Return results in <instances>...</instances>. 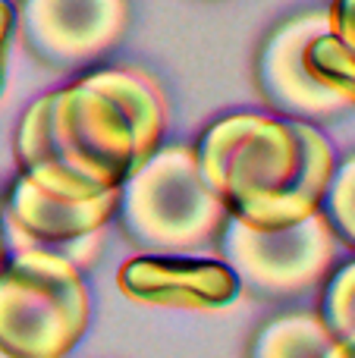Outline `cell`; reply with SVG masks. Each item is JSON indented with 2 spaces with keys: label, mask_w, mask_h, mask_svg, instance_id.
Masks as SVG:
<instances>
[{
  "label": "cell",
  "mask_w": 355,
  "mask_h": 358,
  "mask_svg": "<svg viewBox=\"0 0 355 358\" xmlns=\"http://www.w3.org/2000/svg\"><path fill=\"white\" fill-rule=\"evenodd\" d=\"M167 132V98L154 76L104 66L25 107L16 129L19 176L57 198L123 189Z\"/></svg>",
  "instance_id": "1"
},
{
  "label": "cell",
  "mask_w": 355,
  "mask_h": 358,
  "mask_svg": "<svg viewBox=\"0 0 355 358\" xmlns=\"http://www.w3.org/2000/svg\"><path fill=\"white\" fill-rule=\"evenodd\" d=\"M195 151L226 214L258 229H283L318 214L337 167L321 129L268 113L217 120Z\"/></svg>",
  "instance_id": "2"
},
{
  "label": "cell",
  "mask_w": 355,
  "mask_h": 358,
  "mask_svg": "<svg viewBox=\"0 0 355 358\" xmlns=\"http://www.w3.org/2000/svg\"><path fill=\"white\" fill-rule=\"evenodd\" d=\"M92 321L82 267L50 248L10 252L0 271V352L6 358H66Z\"/></svg>",
  "instance_id": "3"
},
{
  "label": "cell",
  "mask_w": 355,
  "mask_h": 358,
  "mask_svg": "<svg viewBox=\"0 0 355 358\" xmlns=\"http://www.w3.org/2000/svg\"><path fill=\"white\" fill-rule=\"evenodd\" d=\"M117 214L126 236L154 255L198 252L224 233L230 217L189 145H161L136 167L119 189Z\"/></svg>",
  "instance_id": "4"
},
{
  "label": "cell",
  "mask_w": 355,
  "mask_h": 358,
  "mask_svg": "<svg viewBox=\"0 0 355 358\" xmlns=\"http://www.w3.org/2000/svg\"><path fill=\"white\" fill-rule=\"evenodd\" d=\"M220 248L242 286L268 296H293L324 280L337 255V233L324 210L283 229H258L226 217Z\"/></svg>",
  "instance_id": "5"
},
{
  "label": "cell",
  "mask_w": 355,
  "mask_h": 358,
  "mask_svg": "<svg viewBox=\"0 0 355 358\" xmlns=\"http://www.w3.org/2000/svg\"><path fill=\"white\" fill-rule=\"evenodd\" d=\"M19 35L50 66L98 60L126 35L129 0H19Z\"/></svg>",
  "instance_id": "6"
},
{
  "label": "cell",
  "mask_w": 355,
  "mask_h": 358,
  "mask_svg": "<svg viewBox=\"0 0 355 358\" xmlns=\"http://www.w3.org/2000/svg\"><path fill=\"white\" fill-rule=\"evenodd\" d=\"M331 29L327 10H312L280 22L258 54V85L270 107L293 120H321L346 110V101L324 88L305 66V48Z\"/></svg>",
  "instance_id": "7"
},
{
  "label": "cell",
  "mask_w": 355,
  "mask_h": 358,
  "mask_svg": "<svg viewBox=\"0 0 355 358\" xmlns=\"http://www.w3.org/2000/svg\"><path fill=\"white\" fill-rule=\"evenodd\" d=\"M117 286L129 302L151 308H224L236 299L239 277L226 261L186 255H138L117 273Z\"/></svg>",
  "instance_id": "8"
},
{
  "label": "cell",
  "mask_w": 355,
  "mask_h": 358,
  "mask_svg": "<svg viewBox=\"0 0 355 358\" xmlns=\"http://www.w3.org/2000/svg\"><path fill=\"white\" fill-rule=\"evenodd\" d=\"M119 210V189L94 198H57L41 192L35 182L19 176L0 204L3 229L19 236L16 248L41 245L63 255L73 242L104 233L110 217Z\"/></svg>",
  "instance_id": "9"
},
{
  "label": "cell",
  "mask_w": 355,
  "mask_h": 358,
  "mask_svg": "<svg viewBox=\"0 0 355 358\" xmlns=\"http://www.w3.org/2000/svg\"><path fill=\"white\" fill-rule=\"evenodd\" d=\"M337 336L314 311H289L255 334L252 358H324Z\"/></svg>",
  "instance_id": "10"
},
{
  "label": "cell",
  "mask_w": 355,
  "mask_h": 358,
  "mask_svg": "<svg viewBox=\"0 0 355 358\" xmlns=\"http://www.w3.org/2000/svg\"><path fill=\"white\" fill-rule=\"evenodd\" d=\"M321 210H324L327 223L333 227L337 239H343L349 248H355V155L343 157L333 167Z\"/></svg>",
  "instance_id": "11"
},
{
  "label": "cell",
  "mask_w": 355,
  "mask_h": 358,
  "mask_svg": "<svg viewBox=\"0 0 355 358\" xmlns=\"http://www.w3.org/2000/svg\"><path fill=\"white\" fill-rule=\"evenodd\" d=\"M321 317L331 327L333 336H352L355 334V261L343 264L331 277L324 289V305Z\"/></svg>",
  "instance_id": "12"
},
{
  "label": "cell",
  "mask_w": 355,
  "mask_h": 358,
  "mask_svg": "<svg viewBox=\"0 0 355 358\" xmlns=\"http://www.w3.org/2000/svg\"><path fill=\"white\" fill-rule=\"evenodd\" d=\"M327 22H331L327 31L355 57V0H331Z\"/></svg>",
  "instance_id": "13"
},
{
  "label": "cell",
  "mask_w": 355,
  "mask_h": 358,
  "mask_svg": "<svg viewBox=\"0 0 355 358\" xmlns=\"http://www.w3.org/2000/svg\"><path fill=\"white\" fill-rule=\"evenodd\" d=\"M16 29V10L10 0H0V88H3V73H6V48H10V35Z\"/></svg>",
  "instance_id": "14"
},
{
  "label": "cell",
  "mask_w": 355,
  "mask_h": 358,
  "mask_svg": "<svg viewBox=\"0 0 355 358\" xmlns=\"http://www.w3.org/2000/svg\"><path fill=\"white\" fill-rule=\"evenodd\" d=\"M324 358H355V334L352 336H337Z\"/></svg>",
  "instance_id": "15"
},
{
  "label": "cell",
  "mask_w": 355,
  "mask_h": 358,
  "mask_svg": "<svg viewBox=\"0 0 355 358\" xmlns=\"http://www.w3.org/2000/svg\"><path fill=\"white\" fill-rule=\"evenodd\" d=\"M6 258H10V242H6V229H3V217H0V271H3Z\"/></svg>",
  "instance_id": "16"
},
{
  "label": "cell",
  "mask_w": 355,
  "mask_h": 358,
  "mask_svg": "<svg viewBox=\"0 0 355 358\" xmlns=\"http://www.w3.org/2000/svg\"><path fill=\"white\" fill-rule=\"evenodd\" d=\"M0 358H6V355H3V352H0Z\"/></svg>",
  "instance_id": "17"
}]
</instances>
